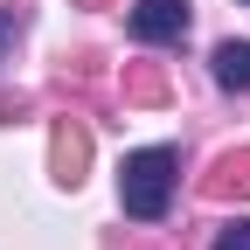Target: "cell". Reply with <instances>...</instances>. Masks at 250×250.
<instances>
[{
  "instance_id": "6da1fadb",
  "label": "cell",
  "mask_w": 250,
  "mask_h": 250,
  "mask_svg": "<svg viewBox=\"0 0 250 250\" xmlns=\"http://www.w3.org/2000/svg\"><path fill=\"white\" fill-rule=\"evenodd\" d=\"M174 188H181V153L174 146H139L125 153L118 167V202L132 223H160V215L174 208Z\"/></svg>"
},
{
  "instance_id": "7a4b0ae2",
  "label": "cell",
  "mask_w": 250,
  "mask_h": 250,
  "mask_svg": "<svg viewBox=\"0 0 250 250\" xmlns=\"http://www.w3.org/2000/svg\"><path fill=\"white\" fill-rule=\"evenodd\" d=\"M125 35L146 42V49H167L188 35V0H132L125 7Z\"/></svg>"
},
{
  "instance_id": "3957f363",
  "label": "cell",
  "mask_w": 250,
  "mask_h": 250,
  "mask_svg": "<svg viewBox=\"0 0 250 250\" xmlns=\"http://www.w3.org/2000/svg\"><path fill=\"white\" fill-rule=\"evenodd\" d=\"M208 70H215V83H223V90H250V42H215Z\"/></svg>"
},
{
  "instance_id": "277c9868",
  "label": "cell",
  "mask_w": 250,
  "mask_h": 250,
  "mask_svg": "<svg viewBox=\"0 0 250 250\" xmlns=\"http://www.w3.org/2000/svg\"><path fill=\"white\" fill-rule=\"evenodd\" d=\"M229 188H236V195H250V153H236V160H223V167H215L208 195H229Z\"/></svg>"
},
{
  "instance_id": "5b68a950",
  "label": "cell",
  "mask_w": 250,
  "mask_h": 250,
  "mask_svg": "<svg viewBox=\"0 0 250 250\" xmlns=\"http://www.w3.org/2000/svg\"><path fill=\"white\" fill-rule=\"evenodd\" d=\"M215 250H250V215H236V223L215 229Z\"/></svg>"
}]
</instances>
